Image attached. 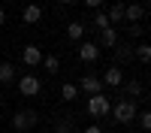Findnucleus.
<instances>
[{"mask_svg":"<svg viewBox=\"0 0 151 133\" xmlns=\"http://www.w3.org/2000/svg\"><path fill=\"white\" fill-rule=\"evenodd\" d=\"M112 118L118 121V124H133L136 112H139V106H136V100H127V97H118L115 103H112Z\"/></svg>","mask_w":151,"mask_h":133,"instance_id":"1","label":"nucleus"},{"mask_svg":"<svg viewBox=\"0 0 151 133\" xmlns=\"http://www.w3.org/2000/svg\"><path fill=\"white\" fill-rule=\"evenodd\" d=\"M40 124V115H36V109H18L15 115H12V130L18 133H27L30 127Z\"/></svg>","mask_w":151,"mask_h":133,"instance_id":"2","label":"nucleus"},{"mask_svg":"<svg viewBox=\"0 0 151 133\" xmlns=\"http://www.w3.org/2000/svg\"><path fill=\"white\" fill-rule=\"evenodd\" d=\"M85 109H88V115H94V118H106L109 109H112V103H109L106 94H94V97H88Z\"/></svg>","mask_w":151,"mask_h":133,"instance_id":"3","label":"nucleus"},{"mask_svg":"<svg viewBox=\"0 0 151 133\" xmlns=\"http://www.w3.org/2000/svg\"><path fill=\"white\" fill-rule=\"evenodd\" d=\"M18 91H21L24 97H36V94L42 91V82L36 79L33 73H27V76H21V79H18Z\"/></svg>","mask_w":151,"mask_h":133,"instance_id":"4","label":"nucleus"},{"mask_svg":"<svg viewBox=\"0 0 151 133\" xmlns=\"http://www.w3.org/2000/svg\"><path fill=\"white\" fill-rule=\"evenodd\" d=\"M76 88L85 91L88 97H94V94H103V82H100V76H91V73H88V76L79 79V85H76Z\"/></svg>","mask_w":151,"mask_h":133,"instance_id":"5","label":"nucleus"},{"mask_svg":"<svg viewBox=\"0 0 151 133\" xmlns=\"http://www.w3.org/2000/svg\"><path fill=\"white\" fill-rule=\"evenodd\" d=\"M100 82H103V88H106V85H109V88H121V85H124V70L118 64H112V67H106V73H103Z\"/></svg>","mask_w":151,"mask_h":133,"instance_id":"6","label":"nucleus"},{"mask_svg":"<svg viewBox=\"0 0 151 133\" xmlns=\"http://www.w3.org/2000/svg\"><path fill=\"white\" fill-rule=\"evenodd\" d=\"M79 58L85 60V64H94V60L100 58V45L91 42V40H82L79 42Z\"/></svg>","mask_w":151,"mask_h":133,"instance_id":"7","label":"nucleus"},{"mask_svg":"<svg viewBox=\"0 0 151 133\" xmlns=\"http://www.w3.org/2000/svg\"><path fill=\"white\" fill-rule=\"evenodd\" d=\"M21 64H24V67H36V64H42V52H40V45H24V48H21Z\"/></svg>","mask_w":151,"mask_h":133,"instance_id":"8","label":"nucleus"},{"mask_svg":"<svg viewBox=\"0 0 151 133\" xmlns=\"http://www.w3.org/2000/svg\"><path fill=\"white\" fill-rule=\"evenodd\" d=\"M142 15H145V6L142 3H127V6H124V18H127L130 24H139Z\"/></svg>","mask_w":151,"mask_h":133,"instance_id":"9","label":"nucleus"},{"mask_svg":"<svg viewBox=\"0 0 151 133\" xmlns=\"http://www.w3.org/2000/svg\"><path fill=\"white\" fill-rule=\"evenodd\" d=\"M21 18H24V24H36V21L42 18V6L40 3H27L24 12H21Z\"/></svg>","mask_w":151,"mask_h":133,"instance_id":"10","label":"nucleus"},{"mask_svg":"<svg viewBox=\"0 0 151 133\" xmlns=\"http://www.w3.org/2000/svg\"><path fill=\"white\" fill-rule=\"evenodd\" d=\"M100 45H103V48H115L118 45V30L112 27V24L100 30Z\"/></svg>","mask_w":151,"mask_h":133,"instance_id":"11","label":"nucleus"},{"mask_svg":"<svg viewBox=\"0 0 151 133\" xmlns=\"http://www.w3.org/2000/svg\"><path fill=\"white\" fill-rule=\"evenodd\" d=\"M15 76H18L15 64H12V60H3V64H0V82H3V85H12Z\"/></svg>","mask_w":151,"mask_h":133,"instance_id":"12","label":"nucleus"},{"mask_svg":"<svg viewBox=\"0 0 151 133\" xmlns=\"http://www.w3.org/2000/svg\"><path fill=\"white\" fill-rule=\"evenodd\" d=\"M67 40L70 42H82L85 40V24L82 21H70L67 24Z\"/></svg>","mask_w":151,"mask_h":133,"instance_id":"13","label":"nucleus"},{"mask_svg":"<svg viewBox=\"0 0 151 133\" xmlns=\"http://www.w3.org/2000/svg\"><path fill=\"white\" fill-rule=\"evenodd\" d=\"M142 91H145V88H142V82H139V79H130L127 85H124V97H127V100H136V97H142Z\"/></svg>","mask_w":151,"mask_h":133,"instance_id":"14","label":"nucleus"},{"mask_svg":"<svg viewBox=\"0 0 151 133\" xmlns=\"http://www.w3.org/2000/svg\"><path fill=\"white\" fill-rule=\"evenodd\" d=\"M115 58L121 60V64L133 60V45H130V42H118V45H115Z\"/></svg>","mask_w":151,"mask_h":133,"instance_id":"15","label":"nucleus"},{"mask_svg":"<svg viewBox=\"0 0 151 133\" xmlns=\"http://www.w3.org/2000/svg\"><path fill=\"white\" fill-rule=\"evenodd\" d=\"M133 58L139 60V64H148V60H151V45L148 42H139V45L133 48Z\"/></svg>","mask_w":151,"mask_h":133,"instance_id":"16","label":"nucleus"},{"mask_svg":"<svg viewBox=\"0 0 151 133\" xmlns=\"http://www.w3.org/2000/svg\"><path fill=\"white\" fill-rule=\"evenodd\" d=\"M106 18H109V24L124 21V3H112V6H109V12H106Z\"/></svg>","mask_w":151,"mask_h":133,"instance_id":"17","label":"nucleus"},{"mask_svg":"<svg viewBox=\"0 0 151 133\" xmlns=\"http://www.w3.org/2000/svg\"><path fill=\"white\" fill-rule=\"evenodd\" d=\"M42 67H45V73H60V58L58 55H42Z\"/></svg>","mask_w":151,"mask_h":133,"instance_id":"18","label":"nucleus"},{"mask_svg":"<svg viewBox=\"0 0 151 133\" xmlns=\"http://www.w3.org/2000/svg\"><path fill=\"white\" fill-rule=\"evenodd\" d=\"M60 97H64L67 103H73L76 97H79V88H76L73 82H60Z\"/></svg>","mask_w":151,"mask_h":133,"instance_id":"19","label":"nucleus"},{"mask_svg":"<svg viewBox=\"0 0 151 133\" xmlns=\"http://www.w3.org/2000/svg\"><path fill=\"white\" fill-rule=\"evenodd\" d=\"M136 118H139V127H142V130H151V112H148V109L136 112Z\"/></svg>","mask_w":151,"mask_h":133,"instance_id":"20","label":"nucleus"},{"mask_svg":"<svg viewBox=\"0 0 151 133\" xmlns=\"http://www.w3.org/2000/svg\"><path fill=\"white\" fill-rule=\"evenodd\" d=\"M94 27H97V30H103V27H109V18H106V12H103V9H100L97 15H94Z\"/></svg>","mask_w":151,"mask_h":133,"instance_id":"21","label":"nucleus"},{"mask_svg":"<svg viewBox=\"0 0 151 133\" xmlns=\"http://www.w3.org/2000/svg\"><path fill=\"white\" fill-rule=\"evenodd\" d=\"M130 36H133V40L145 36V27H142V24H130Z\"/></svg>","mask_w":151,"mask_h":133,"instance_id":"22","label":"nucleus"},{"mask_svg":"<svg viewBox=\"0 0 151 133\" xmlns=\"http://www.w3.org/2000/svg\"><path fill=\"white\" fill-rule=\"evenodd\" d=\"M55 133H73V130H70V121H58V127H55Z\"/></svg>","mask_w":151,"mask_h":133,"instance_id":"23","label":"nucleus"},{"mask_svg":"<svg viewBox=\"0 0 151 133\" xmlns=\"http://www.w3.org/2000/svg\"><path fill=\"white\" fill-rule=\"evenodd\" d=\"M82 3H85L88 9H100V6H103V3H106V0H82Z\"/></svg>","mask_w":151,"mask_h":133,"instance_id":"24","label":"nucleus"},{"mask_svg":"<svg viewBox=\"0 0 151 133\" xmlns=\"http://www.w3.org/2000/svg\"><path fill=\"white\" fill-rule=\"evenodd\" d=\"M82 133H106V130H103V127H100V124H88V127H85Z\"/></svg>","mask_w":151,"mask_h":133,"instance_id":"25","label":"nucleus"},{"mask_svg":"<svg viewBox=\"0 0 151 133\" xmlns=\"http://www.w3.org/2000/svg\"><path fill=\"white\" fill-rule=\"evenodd\" d=\"M3 24H6V12L0 9V27H3Z\"/></svg>","mask_w":151,"mask_h":133,"instance_id":"26","label":"nucleus"},{"mask_svg":"<svg viewBox=\"0 0 151 133\" xmlns=\"http://www.w3.org/2000/svg\"><path fill=\"white\" fill-rule=\"evenodd\" d=\"M58 3H67V6H70V3H76V0H58Z\"/></svg>","mask_w":151,"mask_h":133,"instance_id":"27","label":"nucleus"},{"mask_svg":"<svg viewBox=\"0 0 151 133\" xmlns=\"http://www.w3.org/2000/svg\"><path fill=\"white\" fill-rule=\"evenodd\" d=\"M109 133H121V130H109Z\"/></svg>","mask_w":151,"mask_h":133,"instance_id":"28","label":"nucleus"},{"mask_svg":"<svg viewBox=\"0 0 151 133\" xmlns=\"http://www.w3.org/2000/svg\"><path fill=\"white\" fill-rule=\"evenodd\" d=\"M0 106H3V100H0Z\"/></svg>","mask_w":151,"mask_h":133,"instance_id":"29","label":"nucleus"}]
</instances>
